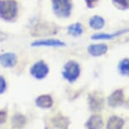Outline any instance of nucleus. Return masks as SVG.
<instances>
[{"instance_id": "nucleus-13", "label": "nucleus", "mask_w": 129, "mask_h": 129, "mask_svg": "<svg viewBox=\"0 0 129 129\" xmlns=\"http://www.w3.org/2000/svg\"><path fill=\"white\" fill-rule=\"evenodd\" d=\"M36 105L38 106L43 107V108H48L52 106V99L50 95H41L36 100Z\"/></svg>"}, {"instance_id": "nucleus-16", "label": "nucleus", "mask_w": 129, "mask_h": 129, "mask_svg": "<svg viewBox=\"0 0 129 129\" xmlns=\"http://www.w3.org/2000/svg\"><path fill=\"white\" fill-rule=\"evenodd\" d=\"M124 32H126V30H122V31H120V32H116L115 34H112V35H109V34H96L92 36V39L94 40H101V39H111V38H114L115 36H117L121 34H122Z\"/></svg>"}, {"instance_id": "nucleus-5", "label": "nucleus", "mask_w": 129, "mask_h": 129, "mask_svg": "<svg viewBox=\"0 0 129 129\" xmlns=\"http://www.w3.org/2000/svg\"><path fill=\"white\" fill-rule=\"evenodd\" d=\"M48 71H49V69H48L47 65L44 62H42V61L36 62L30 69L31 74L36 79H43V78L47 76Z\"/></svg>"}, {"instance_id": "nucleus-17", "label": "nucleus", "mask_w": 129, "mask_h": 129, "mask_svg": "<svg viewBox=\"0 0 129 129\" xmlns=\"http://www.w3.org/2000/svg\"><path fill=\"white\" fill-rule=\"evenodd\" d=\"M114 5L119 9L125 10L129 9V0H112Z\"/></svg>"}, {"instance_id": "nucleus-10", "label": "nucleus", "mask_w": 129, "mask_h": 129, "mask_svg": "<svg viewBox=\"0 0 129 129\" xmlns=\"http://www.w3.org/2000/svg\"><path fill=\"white\" fill-rule=\"evenodd\" d=\"M87 126L89 129H101L103 126V121L101 116L94 115L91 116L87 122Z\"/></svg>"}, {"instance_id": "nucleus-1", "label": "nucleus", "mask_w": 129, "mask_h": 129, "mask_svg": "<svg viewBox=\"0 0 129 129\" xmlns=\"http://www.w3.org/2000/svg\"><path fill=\"white\" fill-rule=\"evenodd\" d=\"M18 14V4L14 0H0V18L12 21Z\"/></svg>"}, {"instance_id": "nucleus-20", "label": "nucleus", "mask_w": 129, "mask_h": 129, "mask_svg": "<svg viewBox=\"0 0 129 129\" xmlns=\"http://www.w3.org/2000/svg\"><path fill=\"white\" fill-rule=\"evenodd\" d=\"M6 118V114L4 111H0V123L4 122Z\"/></svg>"}, {"instance_id": "nucleus-6", "label": "nucleus", "mask_w": 129, "mask_h": 129, "mask_svg": "<svg viewBox=\"0 0 129 129\" xmlns=\"http://www.w3.org/2000/svg\"><path fill=\"white\" fill-rule=\"evenodd\" d=\"M17 56L13 52H6L0 55V63L4 67L13 68L17 63Z\"/></svg>"}, {"instance_id": "nucleus-8", "label": "nucleus", "mask_w": 129, "mask_h": 129, "mask_svg": "<svg viewBox=\"0 0 129 129\" xmlns=\"http://www.w3.org/2000/svg\"><path fill=\"white\" fill-rule=\"evenodd\" d=\"M107 49H108V47L105 44L90 45L88 47V52L93 57H99V56L105 54L106 52Z\"/></svg>"}, {"instance_id": "nucleus-19", "label": "nucleus", "mask_w": 129, "mask_h": 129, "mask_svg": "<svg viewBox=\"0 0 129 129\" xmlns=\"http://www.w3.org/2000/svg\"><path fill=\"white\" fill-rule=\"evenodd\" d=\"M99 0H85L86 2V4L89 8H94V6L96 5V4L98 3Z\"/></svg>"}, {"instance_id": "nucleus-15", "label": "nucleus", "mask_w": 129, "mask_h": 129, "mask_svg": "<svg viewBox=\"0 0 129 129\" xmlns=\"http://www.w3.org/2000/svg\"><path fill=\"white\" fill-rule=\"evenodd\" d=\"M119 71L123 75H129V59H123L119 64Z\"/></svg>"}, {"instance_id": "nucleus-2", "label": "nucleus", "mask_w": 129, "mask_h": 129, "mask_svg": "<svg viewBox=\"0 0 129 129\" xmlns=\"http://www.w3.org/2000/svg\"><path fill=\"white\" fill-rule=\"evenodd\" d=\"M52 9L55 14L60 18H67L72 10L71 0H52Z\"/></svg>"}, {"instance_id": "nucleus-12", "label": "nucleus", "mask_w": 129, "mask_h": 129, "mask_svg": "<svg viewBox=\"0 0 129 129\" xmlns=\"http://www.w3.org/2000/svg\"><path fill=\"white\" fill-rule=\"evenodd\" d=\"M105 20L101 16H93L89 19V26L94 30H101L104 27Z\"/></svg>"}, {"instance_id": "nucleus-7", "label": "nucleus", "mask_w": 129, "mask_h": 129, "mask_svg": "<svg viewBox=\"0 0 129 129\" xmlns=\"http://www.w3.org/2000/svg\"><path fill=\"white\" fill-rule=\"evenodd\" d=\"M31 46L33 47H63L65 46V43L55 39H46V40L36 41L33 42Z\"/></svg>"}, {"instance_id": "nucleus-18", "label": "nucleus", "mask_w": 129, "mask_h": 129, "mask_svg": "<svg viewBox=\"0 0 129 129\" xmlns=\"http://www.w3.org/2000/svg\"><path fill=\"white\" fill-rule=\"evenodd\" d=\"M6 88V83L3 77L0 76V94L4 93Z\"/></svg>"}, {"instance_id": "nucleus-4", "label": "nucleus", "mask_w": 129, "mask_h": 129, "mask_svg": "<svg viewBox=\"0 0 129 129\" xmlns=\"http://www.w3.org/2000/svg\"><path fill=\"white\" fill-rule=\"evenodd\" d=\"M80 73L79 65L74 61H69L66 63L63 69L62 75L69 82H73L77 79Z\"/></svg>"}, {"instance_id": "nucleus-21", "label": "nucleus", "mask_w": 129, "mask_h": 129, "mask_svg": "<svg viewBox=\"0 0 129 129\" xmlns=\"http://www.w3.org/2000/svg\"><path fill=\"white\" fill-rule=\"evenodd\" d=\"M7 37H8V36H7V35H6L5 33L0 31V41H3L4 40H6Z\"/></svg>"}, {"instance_id": "nucleus-9", "label": "nucleus", "mask_w": 129, "mask_h": 129, "mask_svg": "<svg viewBox=\"0 0 129 129\" xmlns=\"http://www.w3.org/2000/svg\"><path fill=\"white\" fill-rule=\"evenodd\" d=\"M123 92L121 90H116L110 95L108 99V103L111 106H116L121 104L123 101Z\"/></svg>"}, {"instance_id": "nucleus-3", "label": "nucleus", "mask_w": 129, "mask_h": 129, "mask_svg": "<svg viewBox=\"0 0 129 129\" xmlns=\"http://www.w3.org/2000/svg\"><path fill=\"white\" fill-rule=\"evenodd\" d=\"M57 29L52 23H39L34 26L31 30V34L36 36H46L54 35L57 33Z\"/></svg>"}, {"instance_id": "nucleus-11", "label": "nucleus", "mask_w": 129, "mask_h": 129, "mask_svg": "<svg viewBox=\"0 0 129 129\" xmlns=\"http://www.w3.org/2000/svg\"><path fill=\"white\" fill-rule=\"evenodd\" d=\"M124 125V120L119 116H112L107 123V129H121Z\"/></svg>"}, {"instance_id": "nucleus-14", "label": "nucleus", "mask_w": 129, "mask_h": 129, "mask_svg": "<svg viewBox=\"0 0 129 129\" xmlns=\"http://www.w3.org/2000/svg\"><path fill=\"white\" fill-rule=\"evenodd\" d=\"M83 31H84V29L79 23H74L69 25L68 28V32L73 36H79L83 33Z\"/></svg>"}]
</instances>
